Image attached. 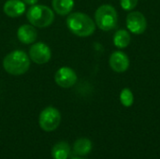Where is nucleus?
Listing matches in <instances>:
<instances>
[{
  "label": "nucleus",
  "instance_id": "obj_1",
  "mask_svg": "<svg viewBox=\"0 0 160 159\" xmlns=\"http://www.w3.org/2000/svg\"><path fill=\"white\" fill-rule=\"evenodd\" d=\"M68 29L78 37H89L96 29L94 21L82 12L71 13L67 20Z\"/></svg>",
  "mask_w": 160,
  "mask_h": 159
},
{
  "label": "nucleus",
  "instance_id": "obj_2",
  "mask_svg": "<svg viewBox=\"0 0 160 159\" xmlns=\"http://www.w3.org/2000/svg\"><path fill=\"white\" fill-rule=\"evenodd\" d=\"M3 67L5 70L14 76L24 74L30 67L29 56L20 50L9 52L3 60Z\"/></svg>",
  "mask_w": 160,
  "mask_h": 159
},
{
  "label": "nucleus",
  "instance_id": "obj_3",
  "mask_svg": "<svg viewBox=\"0 0 160 159\" xmlns=\"http://www.w3.org/2000/svg\"><path fill=\"white\" fill-rule=\"evenodd\" d=\"M27 19L33 25L43 28L52 23L54 20V14L47 6L34 5L27 11Z\"/></svg>",
  "mask_w": 160,
  "mask_h": 159
},
{
  "label": "nucleus",
  "instance_id": "obj_4",
  "mask_svg": "<svg viewBox=\"0 0 160 159\" xmlns=\"http://www.w3.org/2000/svg\"><path fill=\"white\" fill-rule=\"evenodd\" d=\"M96 23L103 31H110L113 29L118 21V16L115 8L111 5L100 6L95 14Z\"/></svg>",
  "mask_w": 160,
  "mask_h": 159
},
{
  "label": "nucleus",
  "instance_id": "obj_5",
  "mask_svg": "<svg viewBox=\"0 0 160 159\" xmlns=\"http://www.w3.org/2000/svg\"><path fill=\"white\" fill-rule=\"evenodd\" d=\"M38 123L41 129L46 132L55 130L61 123L60 112L53 107L45 108L39 114Z\"/></svg>",
  "mask_w": 160,
  "mask_h": 159
},
{
  "label": "nucleus",
  "instance_id": "obj_6",
  "mask_svg": "<svg viewBox=\"0 0 160 159\" xmlns=\"http://www.w3.org/2000/svg\"><path fill=\"white\" fill-rule=\"evenodd\" d=\"M30 59L36 64H45L50 61L52 57L51 49L42 42H38L30 47L29 49Z\"/></svg>",
  "mask_w": 160,
  "mask_h": 159
},
{
  "label": "nucleus",
  "instance_id": "obj_7",
  "mask_svg": "<svg viewBox=\"0 0 160 159\" xmlns=\"http://www.w3.org/2000/svg\"><path fill=\"white\" fill-rule=\"evenodd\" d=\"M127 26L131 33L141 35L146 30L147 22L142 12L132 11L127 17Z\"/></svg>",
  "mask_w": 160,
  "mask_h": 159
},
{
  "label": "nucleus",
  "instance_id": "obj_8",
  "mask_svg": "<svg viewBox=\"0 0 160 159\" xmlns=\"http://www.w3.org/2000/svg\"><path fill=\"white\" fill-rule=\"evenodd\" d=\"M54 80L57 85H59L60 87L69 88L76 83L77 75L72 68L68 67H63L56 71L54 75Z\"/></svg>",
  "mask_w": 160,
  "mask_h": 159
},
{
  "label": "nucleus",
  "instance_id": "obj_9",
  "mask_svg": "<svg viewBox=\"0 0 160 159\" xmlns=\"http://www.w3.org/2000/svg\"><path fill=\"white\" fill-rule=\"evenodd\" d=\"M110 66L115 72L122 73L128 70L129 67V59L128 55L122 52H114L110 56Z\"/></svg>",
  "mask_w": 160,
  "mask_h": 159
},
{
  "label": "nucleus",
  "instance_id": "obj_10",
  "mask_svg": "<svg viewBox=\"0 0 160 159\" xmlns=\"http://www.w3.org/2000/svg\"><path fill=\"white\" fill-rule=\"evenodd\" d=\"M4 12L11 18L21 16L25 10V5L21 0H8L4 4Z\"/></svg>",
  "mask_w": 160,
  "mask_h": 159
},
{
  "label": "nucleus",
  "instance_id": "obj_11",
  "mask_svg": "<svg viewBox=\"0 0 160 159\" xmlns=\"http://www.w3.org/2000/svg\"><path fill=\"white\" fill-rule=\"evenodd\" d=\"M17 37L22 43L30 44L33 43L38 37L37 30L30 24H23L19 27L17 32Z\"/></svg>",
  "mask_w": 160,
  "mask_h": 159
},
{
  "label": "nucleus",
  "instance_id": "obj_12",
  "mask_svg": "<svg viewBox=\"0 0 160 159\" xmlns=\"http://www.w3.org/2000/svg\"><path fill=\"white\" fill-rule=\"evenodd\" d=\"M52 7L59 15L65 16L70 13L74 7V0H52Z\"/></svg>",
  "mask_w": 160,
  "mask_h": 159
},
{
  "label": "nucleus",
  "instance_id": "obj_13",
  "mask_svg": "<svg viewBox=\"0 0 160 159\" xmlns=\"http://www.w3.org/2000/svg\"><path fill=\"white\" fill-rule=\"evenodd\" d=\"M70 155V147L66 142H57L52 149V156L54 159H68Z\"/></svg>",
  "mask_w": 160,
  "mask_h": 159
},
{
  "label": "nucleus",
  "instance_id": "obj_14",
  "mask_svg": "<svg viewBox=\"0 0 160 159\" xmlns=\"http://www.w3.org/2000/svg\"><path fill=\"white\" fill-rule=\"evenodd\" d=\"M92 150V142L89 139L82 138L75 142L73 146V151L76 155L83 157L88 155Z\"/></svg>",
  "mask_w": 160,
  "mask_h": 159
},
{
  "label": "nucleus",
  "instance_id": "obj_15",
  "mask_svg": "<svg viewBox=\"0 0 160 159\" xmlns=\"http://www.w3.org/2000/svg\"><path fill=\"white\" fill-rule=\"evenodd\" d=\"M130 35L128 31L121 29L118 30L113 37V43L116 47L120 48V49H124L127 48L129 43H130Z\"/></svg>",
  "mask_w": 160,
  "mask_h": 159
},
{
  "label": "nucleus",
  "instance_id": "obj_16",
  "mask_svg": "<svg viewBox=\"0 0 160 159\" xmlns=\"http://www.w3.org/2000/svg\"><path fill=\"white\" fill-rule=\"evenodd\" d=\"M120 100H121V103L125 107H130L134 101V97H133V94L131 90L128 88L123 89L120 94Z\"/></svg>",
  "mask_w": 160,
  "mask_h": 159
},
{
  "label": "nucleus",
  "instance_id": "obj_17",
  "mask_svg": "<svg viewBox=\"0 0 160 159\" xmlns=\"http://www.w3.org/2000/svg\"><path fill=\"white\" fill-rule=\"evenodd\" d=\"M138 1L139 0H121L120 4L125 10H132L138 5Z\"/></svg>",
  "mask_w": 160,
  "mask_h": 159
},
{
  "label": "nucleus",
  "instance_id": "obj_18",
  "mask_svg": "<svg viewBox=\"0 0 160 159\" xmlns=\"http://www.w3.org/2000/svg\"><path fill=\"white\" fill-rule=\"evenodd\" d=\"M38 1V0H23V2H24L25 4H28V5H32V6L36 5Z\"/></svg>",
  "mask_w": 160,
  "mask_h": 159
},
{
  "label": "nucleus",
  "instance_id": "obj_19",
  "mask_svg": "<svg viewBox=\"0 0 160 159\" xmlns=\"http://www.w3.org/2000/svg\"><path fill=\"white\" fill-rule=\"evenodd\" d=\"M74 159H86V158H82V157H76V158Z\"/></svg>",
  "mask_w": 160,
  "mask_h": 159
}]
</instances>
